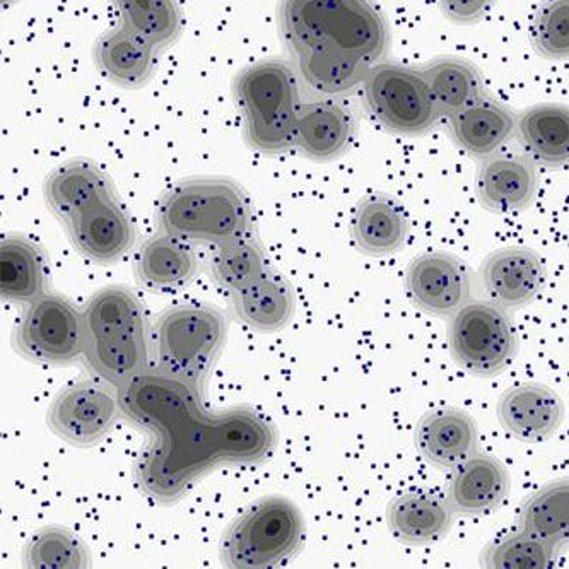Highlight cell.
Instances as JSON below:
<instances>
[{
	"mask_svg": "<svg viewBox=\"0 0 569 569\" xmlns=\"http://www.w3.org/2000/svg\"><path fill=\"white\" fill-rule=\"evenodd\" d=\"M448 129L455 144L462 151L473 158L486 159L510 141L517 130V119L503 103L485 94L450 117Z\"/></svg>",
	"mask_w": 569,
	"mask_h": 569,
	"instance_id": "cell-20",
	"label": "cell"
},
{
	"mask_svg": "<svg viewBox=\"0 0 569 569\" xmlns=\"http://www.w3.org/2000/svg\"><path fill=\"white\" fill-rule=\"evenodd\" d=\"M477 197L488 211H523L536 199L537 171L527 156H489L477 170Z\"/></svg>",
	"mask_w": 569,
	"mask_h": 569,
	"instance_id": "cell-17",
	"label": "cell"
},
{
	"mask_svg": "<svg viewBox=\"0 0 569 569\" xmlns=\"http://www.w3.org/2000/svg\"><path fill=\"white\" fill-rule=\"evenodd\" d=\"M510 492V473L496 457L477 451L455 467L448 485V501L455 513L481 517L498 510Z\"/></svg>",
	"mask_w": 569,
	"mask_h": 569,
	"instance_id": "cell-18",
	"label": "cell"
},
{
	"mask_svg": "<svg viewBox=\"0 0 569 569\" xmlns=\"http://www.w3.org/2000/svg\"><path fill=\"white\" fill-rule=\"evenodd\" d=\"M234 313L241 322L257 332H278L295 317V295L281 274L267 270L252 284L233 292Z\"/></svg>",
	"mask_w": 569,
	"mask_h": 569,
	"instance_id": "cell-25",
	"label": "cell"
},
{
	"mask_svg": "<svg viewBox=\"0 0 569 569\" xmlns=\"http://www.w3.org/2000/svg\"><path fill=\"white\" fill-rule=\"evenodd\" d=\"M559 548L527 530L489 543L482 551L481 566L491 569H548L558 559Z\"/></svg>",
	"mask_w": 569,
	"mask_h": 569,
	"instance_id": "cell-33",
	"label": "cell"
},
{
	"mask_svg": "<svg viewBox=\"0 0 569 569\" xmlns=\"http://www.w3.org/2000/svg\"><path fill=\"white\" fill-rule=\"evenodd\" d=\"M406 288L419 310L432 317H453L470 303L472 272L451 253H422L407 267Z\"/></svg>",
	"mask_w": 569,
	"mask_h": 569,
	"instance_id": "cell-12",
	"label": "cell"
},
{
	"mask_svg": "<svg viewBox=\"0 0 569 569\" xmlns=\"http://www.w3.org/2000/svg\"><path fill=\"white\" fill-rule=\"evenodd\" d=\"M66 226L79 252L98 263L122 259L136 240L129 214L113 197L79 212Z\"/></svg>",
	"mask_w": 569,
	"mask_h": 569,
	"instance_id": "cell-16",
	"label": "cell"
},
{
	"mask_svg": "<svg viewBox=\"0 0 569 569\" xmlns=\"http://www.w3.org/2000/svg\"><path fill=\"white\" fill-rule=\"evenodd\" d=\"M156 52L151 43L120 24L107 31L94 47V60L104 78L123 88H141L154 74Z\"/></svg>",
	"mask_w": 569,
	"mask_h": 569,
	"instance_id": "cell-24",
	"label": "cell"
},
{
	"mask_svg": "<svg viewBox=\"0 0 569 569\" xmlns=\"http://www.w3.org/2000/svg\"><path fill=\"white\" fill-rule=\"evenodd\" d=\"M11 2H14V0H2V4H11Z\"/></svg>",
	"mask_w": 569,
	"mask_h": 569,
	"instance_id": "cell-37",
	"label": "cell"
},
{
	"mask_svg": "<svg viewBox=\"0 0 569 569\" xmlns=\"http://www.w3.org/2000/svg\"><path fill=\"white\" fill-rule=\"evenodd\" d=\"M117 392L122 416L151 435L133 477L156 503H178L211 470L257 466L274 451V426L259 412H211L203 390L163 371L148 370Z\"/></svg>",
	"mask_w": 569,
	"mask_h": 569,
	"instance_id": "cell-1",
	"label": "cell"
},
{
	"mask_svg": "<svg viewBox=\"0 0 569 569\" xmlns=\"http://www.w3.org/2000/svg\"><path fill=\"white\" fill-rule=\"evenodd\" d=\"M123 27L138 33L156 50H163L180 38L181 11L177 0H111Z\"/></svg>",
	"mask_w": 569,
	"mask_h": 569,
	"instance_id": "cell-31",
	"label": "cell"
},
{
	"mask_svg": "<svg viewBox=\"0 0 569 569\" xmlns=\"http://www.w3.org/2000/svg\"><path fill=\"white\" fill-rule=\"evenodd\" d=\"M441 116L453 117L485 97V79L476 63L462 57H438L421 69Z\"/></svg>",
	"mask_w": 569,
	"mask_h": 569,
	"instance_id": "cell-29",
	"label": "cell"
},
{
	"mask_svg": "<svg viewBox=\"0 0 569 569\" xmlns=\"http://www.w3.org/2000/svg\"><path fill=\"white\" fill-rule=\"evenodd\" d=\"M14 346L24 358L67 365L84 352L82 313L59 295H41L30 303L16 330Z\"/></svg>",
	"mask_w": 569,
	"mask_h": 569,
	"instance_id": "cell-10",
	"label": "cell"
},
{
	"mask_svg": "<svg viewBox=\"0 0 569 569\" xmlns=\"http://www.w3.org/2000/svg\"><path fill=\"white\" fill-rule=\"evenodd\" d=\"M518 529L527 530L559 549L569 543V479L549 482L527 499L518 517Z\"/></svg>",
	"mask_w": 569,
	"mask_h": 569,
	"instance_id": "cell-30",
	"label": "cell"
},
{
	"mask_svg": "<svg viewBox=\"0 0 569 569\" xmlns=\"http://www.w3.org/2000/svg\"><path fill=\"white\" fill-rule=\"evenodd\" d=\"M47 263L40 247L22 237L0 244V295L11 303H33L43 295Z\"/></svg>",
	"mask_w": 569,
	"mask_h": 569,
	"instance_id": "cell-28",
	"label": "cell"
},
{
	"mask_svg": "<svg viewBox=\"0 0 569 569\" xmlns=\"http://www.w3.org/2000/svg\"><path fill=\"white\" fill-rule=\"evenodd\" d=\"M492 2L495 0H438V6L445 18L460 27H469L488 14Z\"/></svg>",
	"mask_w": 569,
	"mask_h": 569,
	"instance_id": "cell-36",
	"label": "cell"
},
{
	"mask_svg": "<svg viewBox=\"0 0 569 569\" xmlns=\"http://www.w3.org/2000/svg\"><path fill=\"white\" fill-rule=\"evenodd\" d=\"M409 233V216L393 197L370 196L358 203L352 218V238L362 253L390 256L403 247Z\"/></svg>",
	"mask_w": 569,
	"mask_h": 569,
	"instance_id": "cell-23",
	"label": "cell"
},
{
	"mask_svg": "<svg viewBox=\"0 0 569 569\" xmlns=\"http://www.w3.org/2000/svg\"><path fill=\"white\" fill-rule=\"evenodd\" d=\"M24 565L30 569H86L91 566V555L74 533L62 527H47L27 543Z\"/></svg>",
	"mask_w": 569,
	"mask_h": 569,
	"instance_id": "cell-34",
	"label": "cell"
},
{
	"mask_svg": "<svg viewBox=\"0 0 569 569\" xmlns=\"http://www.w3.org/2000/svg\"><path fill=\"white\" fill-rule=\"evenodd\" d=\"M415 445L426 462L453 470L479 451V431L472 416L462 409L440 407L419 419Z\"/></svg>",
	"mask_w": 569,
	"mask_h": 569,
	"instance_id": "cell-15",
	"label": "cell"
},
{
	"mask_svg": "<svg viewBox=\"0 0 569 569\" xmlns=\"http://www.w3.org/2000/svg\"><path fill=\"white\" fill-rule=\"evenodd\" d=\"M44 200L50 211L63 222L94 203L113 197L107 174L88 159L60 164L44 180Z\"/></svg>",
	"mask_w": 569,
	"mask_h": 569,
	"instance_id": "cell-22",
	"label": "cell"
},
{
	"mask_svg": "<svg viewBox=\"0 0 569 569\" xmlns=\"http://www.w3.org/2000/svg\"><path fill=\"white\" fill-rule=\"evenodd\" d=\"M303 536L300 510L289 499L270 496L248 508L226 530L221 561L233 569L272 568L301 548Z\"/></svg>",
	"mask_w": 569,
	"mask_h": 569,
	"instance_id": "cell-7",
	"label": "cell"
},
{
	"mask_svg": "<svg viewBox=\"0 0 569 569\" xmlns=\"http://www.w3.org/2000/svg\"><path fill=\"white\" fill-rule=\"evenodd\" d=\"M356 133L351 111L323 98L301 104L295 127V148L313 161H332L348 151Z\"/></svg>",
	"mask_w": 569,
	"mask_h": 569,
	"instance_id": "cell-19",
	"label": "cell"
},
{
	"mask_svg": "<svg viewBox=\"0 0 569 569\" xmlns=\"http://www.w3.org/2000/svg\"><path fill=\"white\" fill-rule=\"evenodd\" d=\"M136 272L146 288L177 289L196 276L197 257L189 241L161 231L142 244Z\"/></svg>",
	"mask_w": 569,
	"mask_h": 569,
	"instance_id": "cell-26",
	"label": "cell"
},
{
	"mask_svg": "<svg viewBox=\"0 0 569 569\" xmlns=\"http://www.w3.org/2000/svg\"><path fill=\"white\" fill-rule=\"evenodd\" d=\"M479 276L489 300L505 310H517L532 303L548 282L542 259L523 247L501 248L489 253Z\"/></svg>",
	"mask_w": 569,
	"mask_h": 569,
	"instance_id": "cell-13",
	"label": "cell"
},
{
	"mask_svg": "<svg viewBox=\"0 0 569 569\" xmlns=\"http://www.w3.org/2000/svg\"><path fill=\"white\" fill-rule=\"evenodd\" d=\"M517 130L521 144L537 163L546 167L569 163V107L536 104L518 117Z\"/></svg>",
	"mask_w": 569,
	"mask_h": 569,
	"instance_id": "cell-27",
	"label": "cell"
},
{
	"mask_svg": "<svg viewBox=\"0 0 569 569\" xmlns=\"http://www.w3.org/2000/svg\"><path fill=\"white\" fill-rule=\"evenodd\" d=\"M212 278L226 291H241L267 272L262 247L250 231L218 243L211 257Z\"/></svg>",
	"mask_w": 569,
	"mask_h": 569,
	"instance_id": "cell-32",
	"label": "cell"
},
{
	"mask_svg": "<svg viewBox=\"0 0 569 569\" xmlns=\"http://www.w3.org/2000/svg\"><path fill=\"white\" fill-rule=\"evenodd\" d=\"M365 103L390 132L419 138L443 119L422 71L402 63H377L368 74Z\"/></svg>",
	"mask_w": 569,
	"mask_h": 569,
	"instance_id": "cell-8",
	"label": "cell"
},
{
	"mask_svg": "<svg viewBox=\"0 0 569 569\" xmlns=\"http://www.w3.org/2000/svg\"><path fill=\"white\" fill-rule=\"evenodd\" d=\"M234 98L244 119L248 144L263 154L295 148L300 89L291 63L262 60L247 67L234 81Z\"/></svg>",
	"mask_w": 569,
	"mask_h": 569,
	"instance_id": "cell-5",
	"label": "cell"
},
{
	"mask_svg": "<svg viewBox=\"0 0 569 569\" xmlns=\"http://www.w3.org/2000/svg\"><path fill=\"white\" fill-rule=\"evenodd\" d=\"M279 33L317 93L345 94L390 50L389 22L371 0H281Z\"/></svg>",
	"mask_w": 569,
	"mask_h": 569,
	"instance_id": "cell-2",
	"label": "cell"
},
{
	"mask_svg": "<svg viewBox=\"0 0 569 569\" xmlns=\"http://www.w3.org/2000/svg\"><path fill=\"white\" fill-rule=\"evenodd\" d=\"M158 222L163 233L181 240L218 244L250 231L252 208L230 178H192L161 199Z\"/></svg>",
	"mask_w": 569,
	"mask_h": 569,
	"instance_id": "cell-4",
	"label": "cell"
},
{
	"mask_svg": "<svg viewBox=\"0 0 569 569\" xmlns=\"http://www.w3.org/2000/svg\"><path fill=\"white\" fill-rule=\"evenodd\" d=\"M228 318L208 305H181L159 317L154 327L158 370L203 390L224 348Z\"/></svg>",
	"mask_w": 569,
	"mask_h": 569,
	"instance_id": "cell-6",
	"label": "cell"
},
{
	"mask_svg": "<svg viewBox=\"0 0 569 569\" xmlns=\"http://www.w3.org/2000/svg\"><path fill=\"white\" fill-rule=\"evenodd\" d=\"M122 415L119 392L110 383L82 380L69 385L49 409V426L74 447H93L110 435Z\"/></svg>",
	"mask_w": 569,
	"mask_h": 569,
	"instance_id": "cell-11",
	"label": "cell"
},
{
	"mask_svg": "<svg viewBox=\"0 0 569 569\" xmlns=\"http://www.w3.org/2000/svg\"><path fill=\"white\" fill-rule=\"evenodd\" d=\"M455 515L448 498L418 489L393 499L387 510V521L400 542L425 546L450 532Z\"/></svg>",
	"mask_w": 569,
	"mask_h": 569,
	"instance_id": "cell-21",
	"label": "cell"
},
{
	"mask_svg": "<svg viewBox=\"0 0 569 569\" xmlns=\"http://www.w3.org/2000/svg\"><path fill=\"white\" fill-rule=\"evenodd\" d=\"M448 346L462 370L486 378L507 370L518 349L507 311L492 301H473L460 308L448 327Z\"/></svg>",
	"mask_w": 569,
	"mask_h": 569,
	"instance_id": "cell-9",
	"label": "cell"
},
{
	"mask_svg": "<svg viewBox=\"0 0 569 569\" xmlns=\"http://www.w3.org/2000/svg\"><path fill=\"white\" fill-rule=\"evenodd\" d=\"M565 402L542 383L511 387L496 403V416L505 431L526 443H540L555 437L565 421Z\"/></svg>",
	"mask_w": 569,
	"mask_h": 569,
	"instance_id": "cell-14",
	"label": "cell"
},
{
	"mask_svg": "<svg viewBox=\"0 0 569 569\" xmlns=\"http://www.w3.org/2000/svg\"><path fill=\"white\" fill-rule=\"evenodd\" d=\"M532 44L543 59L569 60V0H543L533 18Z\"/></svg>",
	"mask_w": 569,
	"mask_h": 569,
	"instance_id": "cell-35",
	"label": "cell"
},
{
	"mask_svg": "<svg viewBox=\"0 0 569 569\" xmlns=\"http://www.w3.org/2000/svg\"><path fill=\"white\" fill-rule=\"evenodd\" d=\"M84 356L117 390L149 370L148 323L138 296L123 286L100 289L82 310Z\"/></svg>",
	"mask_w": 569,
	"mask_h": 569,
	"instance_id": "cell-3",
	"label": "cell"
}]
</instances>
